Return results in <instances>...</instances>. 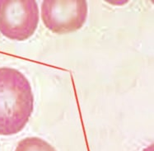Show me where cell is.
Listing matches in <instances>:
<instances>
[{
    "label": "cell",
    "instance_id": "6da1fadb",
    "mask_svg": "<svg viewBox=\"0 0 154 151\" xmlns=\"http://www.w3.org/2000/svg\"><path fill=\"white\" fill-rule=\"evenodd\" d=\"M34 109L30 83L22 73L12 68H0V135L21 131Z\"/></svg>",
    "mask_w": 154,
    "mask_h": 151
},
{
    "label": "cell",
    "instance_id": "277c9868",
    "mask_svg": "<svg viewBox=\"0 0 154 151\" xmlns=\"http://www.w3.org/2000/svg\"><path fill=\"white\" fill-rule=\"evenodd\" d=\"M15 151H56L48 142L38 137H27L19 142Z\"/></svg>",
    "mask_w": 154,
    "mask_h": 151
},
{
    "label": "cell",
    "instance_id": "7a4b0ae2",
    "mask_svg": "<svg viewBox=\"0 0 154 151\" xmlns=\"http://www.w3.org/2000/svg\"><path fill=\"white\" fill-rule=\"evenodd\" d=\"M38 22L39 8L34 0H0V32L8 39H28Z\"/></svg>",
    "mask_w": 154,
    "mask_h": 151
},
{
    "label": "cell",
    "instance_id": "3957f363",
    "mask_svg": "<svg viewBox=\"0 0 154 151\" xmlns=\"http://www.w3.org/2000/svg\"><path fill=\"white\" fill-rule=\"evenodd\" d=\"M88 3L84 0H45L41 4L45 26L56 34L78 31L85 23Z\"/></svg>",
    "mask_w": 154,
    "mask_h": 151
}]
</instances>
